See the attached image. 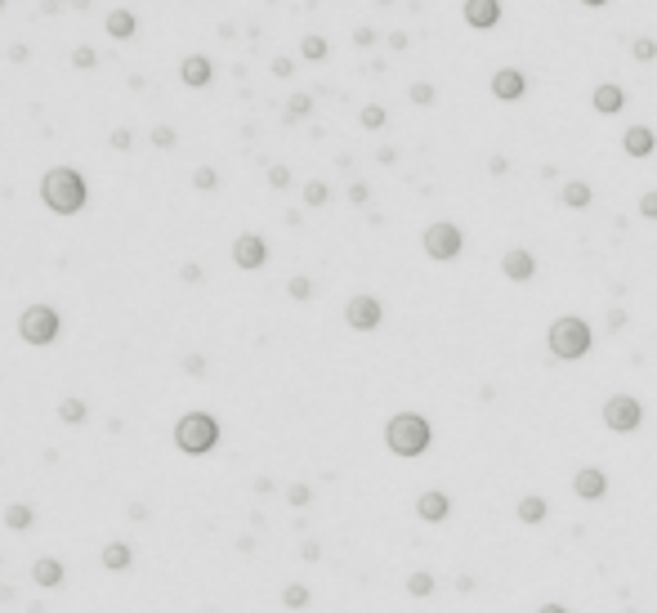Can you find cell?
Returning a JSON list of instances; mask_svg holds the SVG:
<instances>
[{
  "label": "cell",
  "mask_w": 657,
  "mask_h": 613,
  "mask_svg": "<svg viewBox=\"0 0 657 613\" xmlns=\"http://www.w3.org/2000/svg\"><path fill=\"white\" fill-rule=\"evenodd\" d=\"M41 202L54 215H81L90 202V184L76 166H49L41 175Z\"/></svg>",
  "instance_id": "6da1fadb"
},
{
  "label": "cell",
  "mask_w": 657,
  "mask_h": 613,
  "mask_svg": "<svg viewBox=\"0 0 657 613\" xmlns=\"http://www.w3.org/2000/svg\"><path fill=\"white\" fill-rule=\"evenodd\" d=\"M429 443H434V425L420 417V412H398V417H389V425H384V448L402 461L425 457Z\"/></svg>",
  "instance_id": "7a4b0ae2"
},
{
  "label": "cell",
  "mask_w": 657,
  "mask_h": 613,
  "mask_svg": "<svg viewBox=\"0 0 657 613\" xmlns=\"http://www.w3.org/2000/svg\"><path fill=\"white\" fill-rule=\"evenodd\" d=\"M591 345H595V331L586 318H577V313H564V318H554L550 331H546V350L559 358V363H577L591 354Z\"/></svg>",
  "instance_id": "3957f363"
},
{
  "label": "cell",
  "mask_w": 657,
  "mask_h": 613,
  "mask_svg": "<svg viewBox=\"0 0 657 613\" xmlns=\"http://www.w3.org/2000/svg\"><path fill=\"white\" fill-rule=\"evenodd\" d=\"M175 448L183 457H206L219 448V421L210 417V412H183V417L175 421Z\"/></svg>",
  "instance_id": "277c9868"
},
{
  "label": "cell",
  "mask_w": 657,
  "mask_h": 613,
  "mask_svg": "<svg viewBox=\"0 0 657 613\" xmlns=\"http://www.w3.org/2000/svg\"><path fill=\"white\" fill-rule=\"evenodd\" d=\"M19 336L31 350H45V345H54L63 336V313L54 305H27L19 313Z\"/></svg>",
  "instance_id": "5b68a950"
},
{
  "label": "cell",
  "mask_w": 657,
  "mask_h": 613,
  "mask_svg": "<svg viewBox=\"0 0 657 613\" xmlns=\"http://www.w3.org/2000/svg\"><path fill=\"white\" fill-rule=\"evenodd\" d=\"M420 246H425V255H429V260L447 264V260H457V255H461L465 238H461V228L452 224V220H438V224H429V228H425V238H420Z\"/></svg>",
  "instance_id": "8992f818"
},
{
  "label": "cell",
  "mask_w": 657,
  "mask_h": 613,
  "mask_svg": "<svg viewBox=\"0 0 657 613\" xmlns=\"http://www.w3.org/2000/svg\"><path fill=\"white\" fill-rule=\"evenodd\" d=\"M603 425H608L613 435H635V430L644 425V403L631 399V394H613V399L603 403Z\"/></svg>",
  "instance_id": "52a82bcc"
},
{
  "label": "cell",
  "mask_w": 657,
  "mask_h": 613,
  "mask_svg": "<svg viewBox=\"0 0 657 613\" xmlns=\"http://www.w3.org/2000/svg\"><path fill=\"white\" fill-rule=\"evenodd\" d=\"M345 323L349 331H376L384 323V305L376 300V295H349V305H345Z\"/></svg>",
  "instance_id": "ba28073f"
},
{
  "label": "cell",
  "mask_w": 657,
  "mask_h": 613,
  "mask_svg": "<svg viewBox=\"0 0 657 613\" xmlns=\"http://www.w3.org/2000/svg\"><path fill=\"white\" fill-rule=\"evenodd\" d=\"M233 264H238L242 273H255L268 264V242L260 233H242L238 242H233Z\"/></svg>",
  "instance_id": "9c48e42d"
},
{
  "label": "cell",
  "mask_w": 657,
  "mask_h": 613,
  "mask_svg": "<svg viewBox=\"0 0 657 613\" xmlns=\"http://www.w3.org/2000/svg\"><path fill=\"white\" fill-rule=\"evenodd\" d=\"M492 94L501 98V103H519V98L528 94V76L519 68H496L492 72Z\"/></svg>",
  "instance_id": "30bf717a"
},
{
  "label": "cell",
  "mask_w": 657,
  "mask_h": 613,
  "mask_svg": "<svg viewBox=\"0 0 657 613\" xmlns=\"http://www.w3.org/2000/svg\"><path fill=\"white\" fill-rule=\"evenodd\" d=\"M179 81H183L188 90H206L210 81H215V63H210L206 54H188V59L179 63Z\"/></svg>",
  "instance_id": "8fae6325"
},
{
  "label": "cell",
  "mask_w": 657,
  "mask_h": 613,
  "mask_svg": "<svg viewBox=\"0 0 657 613\" xmlns=\"http://www.w3.org/2000/svg\"><path fill=\"white\" fill-rule=\"evenodd\" d=\"M31 582H36L41 591H58L67 582V569H63V559L58 555H41L36 564H31Z\"/></svg>",
  "instance_id": "7c38bea8"
},
{
  "label": "cell",
  "mask_w": 657,
  "mask_h": 613,
  "mask_svg": "<svg viewBox=\"0 0 657 613\" xmlns=\"http://www.w3.org/2000/svg\"><path fill=\"white\" fill-rule=\"evenodd\" d=\"M416 515L425 520V524H443V520L452 515V497H447V492H438V488L420 492V497H416Z\"/></svg>",
  "instance_id": "4fadbf2b"
},
{
  "label": "cell",
  "mask_w": 657,
  "mask_h": 613,
  "mask_svg": "<svg viewBox=\"0 0 657 613\" xmlns=\"http://www.w3.org/2000/svg\"><path fill=\"white\" fill-rule=\"evenodd\" d=\"M465 23L474 31H492L501 23V0H465Z\"/></svg>",
  "instance_id": "5bb4252c"
},
{
  "label": "cell",
  "mask_w": 657,
  "mask_h": 613,
  "mask_svg": "<svg viewBox=\"0 0 657 613\" xmlns=\"http://www.w3.org/2000/svg\"><path fill=\"white\" fill-rule=\"evenodd\" d=\"M572 492H577L581 502H599V497L608 492V475L595 470V466H586V470L572 475Z\"/></svg>",
  "instance_id": "9a60e30c"
},
{
  "label": "cell",
  "mask_w": 657,
  "mask_h": 613,
  "mask_svg": "<svg viewBox=\"0 0 657 613\" xmlns=\"http://www.w3.org/2000/svg\"><path fill=\"white\" fill-rule=\"evenodd\" d=\"M591 108L599 112V117H617V112L626 108V90H621L617 81H603V86H595V94H591Z\"/></svg>",
  "instance_id": "2e32d148"
},
{
  "label": "cell",
  "mask_w": 657,
  "mask_h": 613,
  "mask_svg": "<svg viewBox=\"0 0 657 613\" xmlns=\"http://www.w3.org/2000/svg\"><path fill=\"white\" fill-rule=\"evenodd\" d=\"M501 273L510 278V283H532V273H536V260H532V251H524V246L505 251V260H501Z\"/></svg>",
  "instance_id": "e0dca14e"
},
{
  "label": "cell",
  "mask_w": 657,
  "mask_h": 613,
  "mask_svg": "<svg viewBox=\"0 0 657 613\" xmlns=\"http://www.w3.org/2000/svg\"><path fill=\"white\" fill-rule=\"evenodd\" d=\"M653 148H657V135H653L648 126H631L626 135H621V153L635 157V161H639V157H648Z\"/></svg>",
  "instance_id": "ac0fdd59"
},
{
  "label": "cell",
  "mask_w": 657,
  "mask_h": 613,
  "mask_svg": "<svg viewBox=\"0 0 657 613\" xmlns=\"http://www.w3.org/2000/svg\"><path fill=\"white\" fill-rule=\"evenodd\" d=\"M98 564H103L108 573L130 569V564H134V546H130V542H108L103 551H98Z\"/></svg>",
  "instance_id": "d6986e66"
},
{
  "label": "cell",
  "mask_w": 657,
  "mask_h": 613,
  "mask_svg": "<svg viewBox=\"0 0 657 613\" xmlns=\"http://www.w3.org/2000/svg\"><path fill=\"white\" fill-rule=\"evenodd\" d=\"M103 27H108L112 41H130L134 31H139V14H134V9H112Z\"/></svg>",
  "instance_id": "ffe728a7"
},
{
  "label": "cell",
  "mask_w": 657,
  "mask_h": 613,
  "mask_svg": "<svg viewBox=\"0 0 657 613\" xmlns=\"http://www.w3.org/2000/svg\"><path fill=\"white\" fill-rule=\"evenodd\" d=\"M559 202H564L568 211H586V206L595 202V193H591V184H586V179H568V184L559 188Z\"/></svg>",
  "instance_id": "44dd1931"
},
{
  "label": "cell",
  "mask_w": 657,
  "mask_h": 613,
  "mask_svg": "<svg viewBox=\"0 0 657 613\" xmlns=\"http://www.w3.org/2000/svg\"><path fill=\"white\" fill-rule=\"evenodd\" d=\"M0 520H5V528H9V533H27V528L36 524V510H31L27 502H9Z\"/></svg>",
  "instance_id": "7402d4cb"
},
{
  "label": "cell",
  "mask_w": 657,
  "mask_h": 613,
  "mask_svg": "<svg viewBox=\"0 0 657 613\" xmlns=\"http://www.w3.org/2000/svg\"><path fill=\"white\" fill-rule=\"evenodd\" d=\"M514 515L524 520V524H546V515H550V502L532 492V497H524V502H519V510H514Z\"/></svg>",
  "instance_id": "603a6c76"
},
{
  "label": "cell",
  "mask_w": 657,
  "mask_h": 613,
  "mask_svg": "<svg viewBox=\"0 0 657 613\" xmlns=\"http://www.w3.org/2000/svg\"><path fill=\"white\" fill-rule=\"evenodd\" d=\"M331 54V45H327V36H313V31H309V36L305 41H300V59H309V63H322Z\"/></svg>",
  "instance_id": "cb8c5ba5"
},
{
  "label": "cell",
  "mask_w": 657,
  "mask_h": 613,
  "mask_svg": "<svg viewBox=\"0 0 657 613\" xmlns=\"http://www.w3.org/2000/svg\"><path fill=\"white\" fill-rule=\"evenodd\" d=\"M86 417H90L86 399H63V403H58V421H63V425H81Z\"/></svg>",
  "instance_id": "d4e9b609"
},
{
  "label": "cell",
  "mask_w": 657,
  "mask_h": 613,
  "mask_svg": "<svg viewBox=\"0 0 657 613\" xmlns=\"http://www.w3.org/2000/svg\"><path fill=\"white\" fill-rule=\"evenodd\" d=\"M309 112H313V94H291V98H286L282 121H305Z\"/></svg>",
  "instance_id": "484cf974"
},
{
  "label": "cell",
  "mask_w": 657,
  "mask_h": 613,
  "mask_svg": "<svg viewBox=\"0 0 657 613\" xmlns=\"http://www.w3.org/2000/svg\"><path fill=\"white\" fill-rule=\"evenodd\" d=\"M434 573H425V569H416L412 577H407V595H416V600H425V595H434Z\"/></svg>",
  "instance_id": "4316f807"
},
{
  "label": "cell",
  "mask_w": 657,
  "mask_h": 613,
  "mask_svg": "<svg viewBox=\"0 0 657 613\" xmlns=\"http://www.w3.org/2000/svg\"><path fill=\"white\" fill-rule=\"evenodd\" d=\"M313 600V595H309V587L305 582H291V587H282V604L286 609H305Z\"/></svg>",
  "instance_id": "83f0119b"
},
{
  "label": "cell",
  "mask_w": 657,
  "mask_h": 613,
  "mask_svg": "<svg viewBox=\"0 0 657 613\" xmlns=\"http://www.w3.org/2000/svg\"><path fill=\"white\" fill-rule=\"evenodd\" d=\"M193 188L197 193H215L219 188V171H215V166H197V171H193Z\"/></svg>",
  "instance_id": "f1b7e54d"
},
{
  "label": "cell",
  "mask_w": 657,
  "mask_h": 613,
  "mask_svg": "<svg viewBox=\"0 0 657 613\" xmlns=\"http://www.w3.org/2000/svg\"><path fill=\"white\" fill-rule=\"evenodd\" d=\"M327 202H331V188L322 184V179H309V184H305V206L317 211V206H327Z\"/></svg>",
  "instance_id": "f546056e"
},
{
  "label": "cell",
  "mask_w": 657,
  "mask_h": 613,
  "mask_svg": "<svg viewBox=\"0 0 657 613\" xmlns=\"http://www.w3.org/2000/svg\"><path fill=\"white\" fill-rule=\"evenodd\" d=\"M358 121H362V130H380L384 121H389V112H384L380 103H367V108L358 112Z\"/></svg>",
  "instance_id": "4dcf8cb0"
},
{
  "label": "cell",
  "mask_w": 657,
  "mask_h": 613,
  "mask_svg": "<svg viewBox=\"0 0 657 613\" xmlns=\"http://www.w3.org/2000/svg\"><path fill=\"white\" fill-rule=\"evenodd\" d=\"M286 295H291V300H313V278L295 273L291 283H286Z\"/></svg>",
  "instance_id": "1f68e13d"
},
{
  "label": "cell",
  "mask_w": 657,
  "mask_h": 613,
  "mask_svg": "<svg viewBox=\"0 0 657 613\" xmlns=\"http://www.w3.org/2000/svg\"><path fill=\"white\" fill-rule=\"evenodd\" d=\"M72 68H81V72L98 68V49H94V45H76V49H72Z\"/></svg>",
  "instance_id": "d6a6232c"
},
{
  "label": "cell",
  "mask_w": 657,
  "mask_h": 613,
  "mask_svg": "<svg viewBox=\"0 0 657 613\" xmlns=\"http://www.w3.org/2000/svg\"><path fill=\"white\" fill-rule=\"evenodd\" d=\"M631 54H635V63H653L657 59V41L653 36H635L631 41Z\"/></svg>",
  "instance_id": "836d02e7"
},
{
  "label": "cell",
  "mask_w": 657,
  "mask_h": 613,
  "mask_svg": "<svg viewBox=\"0 0 657 613\" xmlns=\"http://www.w3.org/2000/svg\"><path fill=\"white\" fill-rule=\"evenodd\" d=\"M407 98H412V103H416V108H429V103H434V98H438V90L429 86V81H416V86L407 90Z\"/></svg>",
  "instance_id": "e575fe53"
},
{
  "label": "cell",
  "mask_w": 657,
  "mask_h": 613,
  "mask_svg": "<svg viewBox=\"0 0 657 613\" xmlns=\"http://www.w3.org/2000/svg\"><path fill=\"white\" fill-rule=\"evenodd\" d=\"M286 502H291L295 510H305V506L313 502V488H309V484H291V488H286Z\"/></svg>",
  "instance_id": "d590c367"
},
{
  "label": "cell",
  "mask_w": 657,
  "mask_h": 613,
  "mask_svg": "<svg viewBox=\"0 0 657 613\" xmlns=\"http://www.w3.org/2000/svg\"><path fill=\"white\" fill-rule=\"evenodd\" d=\"M108 143L116 148V153H130V148H134V135H130V130H126V126H116V130H112V135H108Z\"/></svg>",
  "instance_id": "8d00e7d4"
},
{
  "label": "cell",
  "mask_w": 657,
  "mask_h": 613,
  "mask_svg": "<svg viewBox=\"0 0 657 613\" xmlns=\"http://www.w3.org/2000/svg\"><path fill=\"white\" fill-rule=\"evenodd\" d=\"M268 188H291V171H286V166H268Z\"/></svg>",
  "instance_id": "74e56055"
},
{
  "label": "cell",
  "mask_w": 657,
  "mask_h": 613,
  "mask_svg": "<svg viewBox=\"0 0 657 613\" xmlns=\"http://www.w3.org/2000/svg\"><path fill=\"white\" fill-rule=\"evenodd\" d=\"M179 143V135L170 126H153V148H175Z\"/></svg>",
  "instance_id": "f35d334b"
},
{
  "label": "cell",
  "mask_w": 657,
  "mask_h": 613,
  "mask_svg": "<svg viewBox=\"0 0 657 613\" xmlns=\"http://www.w3.org/2000/svg\"><path fill=\"white\" fill-rule=\"evenodd\" d=\"M206 368H210V363L201 358V354H188V358H183V372H188V376H206Z\"/></svg>",
  "instance_id": "ab89813d"
},
{
  "label": "cell",
  "mask_w": 657,
  "mask_h": 613,
  "mask_svg": "<svg viewBox=\"0 0 657 613\" xmlns=\"http://www.w3.org/2000/svg\"><path fill=\"white\" fill-rule=\"evenodd\" d=\"M639 215H644V220H657V188L639 197Z\"/></svg>",
  "instance_id": "60d3db41"
},
{
  "label": "cell",
  "mask_w": 657,
  "mask_h": 613,
  "mask_svg": "<svg viewBox=\"0 0 657 613\" xmlns=\"http://www.w3.org/2000/svg\"><path fill=\"white\" fill-rule=\"evenodd\" d=\"M349 202L353 206H367V202H372V188H367V184H349Z\"/></svg>",
  "instance_id": "b9f144b4"
},
{
  "label": "cell",
  "mask_w": 657,
  "mask_h": 613,
  "mask_svg": "<svg viewBox=\"0 0 657 613\" xmlns=\"http://www.w3.org/2000/svg\"><path fill=\"white\" fill-rule=\"evenodd\" d=\"M179 278H183V283H201V264H179Z\"/></svg>",
  "instance_id": "7bdbcfd3"
},
{
  "label": "cell",
  "mask_w": 657,
  "mask_h": 613,
  "mask_svg": "<svg viewBox=\"0 0 657 613\" xmlns=\"http://www.w3.org/2000/svg\"><path fill=\"white\" fill-rule=\"evenodd\" d=\"M27 59H31V49H27L23 41H14V45H9V63H27Z\"/></svg>",
  "instance_id": "ee69618b"
},
{
  "label": "cell",
  "mask_w": 657,
  "mask_h": 613,
  "mask_svg": "<svg viewBox=\"0 0 657 613\" xmlns=\"http://www.w3.org/2000/svg\"><path fill=\"white\" fill-rule=\"evenodd\" d=\"M300 559H309V564H313V559H322V546H317V542H305V546H300Z\"/></svg>",
  "instance_id": "f6af8a7d"
},
{
  "label": "cell",
  "mask_w": 657,
  "mask_h": 613,
  "mask_svg": "<svg viewBox=\"0 0 657 613\" xmlns=\"http://www.w3.org/2000/svg\"><path fill=\"white\" fill-rule=\"evenodd\" d=\"M291 72H295V63H291V59H273V76H282V81H286Z\"/></svg>",
  "instance_id": "bcb514c9"
},
{
  "label": "cell",
  "mask_w": 657,
  "mask_h": 613,
  "mask_svg": "<svg viewBox=\"0 0 657 613\" xmlns=\"http://www.w3.org/2000/svg\"><path fill=\"white\" fill-rule=\"evenodd\" d=\"M608 327H613V331L626 327V309H608Z\"/></svg>",
  "instance_id": "7dc6e473"
},
{
  "label": "cell",
  "mask_w": 657,
  "mask_h": 613,
  "mask_svg": "<svg viewBox=\"0 0 657 613\" xmlns=\"http://www.w3.org/2000/svg\"><path fill=\"white\" fill-rule=\"evenodd\" d=\"M372 41H376L372 27H358V31H353V45H372Z\"/></svg>",
  "instance_id": "c3c4849f"
},
{
  "label": "cell",
  "mask_w": 657,
  "mask_h": 613,
  "mask_svg": "<svg viewBox=\"0 0 657 613\" xmlns=\"http://www.w3.org/2000/svg\"><path fill=\"white\" fill-rule=\"evenodd\" d=\"M487 171H492V175H505V171H510V161H505V157H501V153H496V157H492V161H487Z\"/></svg>",
  "instance_id": "681fc988"
},
{
  "label": "cell",
  "mask_w": 657,
  "mask_h": 613,
  "mask_svg": "<svg viewBox=\"0 0 657 613\" xmlns=\"http://www.w3.org/2000/svg\"><path fill=\"white\" fill-rule=\"evenodd\" d=\"M376 157H380V166H394V161H398V153H394V148H380Z\"/></svg>",
  "instance_id": "f907efd6"
},
{
  "label": "cell",
  "mask_w": 657,
  "mask_h": 613,
  "mask_svg": "<svg viewBox=\"0 0 657 613\" xmlns=\"http://www.w3.org/2000/svg\"><path fill=\"white\" fill-rule=\"evenodd\" d=\"M536 613H568V609H564V604H541Z\"/></svg>",
  "instance_id": "816d5d0a"
},
{
  "label": "cell",
  "mask_w": 657,
  "mask_h": 613,
  "mask_svg": "<svg viewBox=\"0 0 657 613\" xmlns=\"http://www.w3.org/2000/svg\"><path fill=\"white\" fill-rule=\"evenodd\" d=\"M581 5H591V9H599V5H608V0H581Z\"/></svg>",
  "instance_id": "f5cc1de1"
},
{
  "label": "cell",
  "mask_w": 657,
  "mask_h": 613,
  "mask_svg": "<svg viewBox=\"0 0 657 613\" xmlns=\"http://www.w3.org/2000/svg\"><path fill=\"white\" fill-rule=\"evenodd\" d=\"M5 5H9V0H0V9H5Z\"/></svg>",
  "instance_id": "db71d44e"
}]
</instances>
